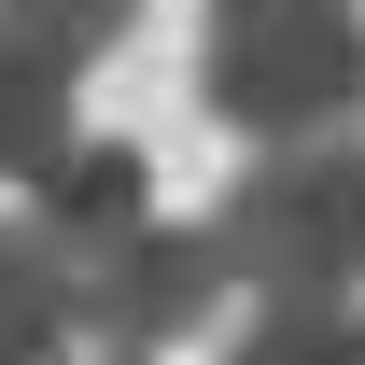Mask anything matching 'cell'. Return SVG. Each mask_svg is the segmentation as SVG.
Segmentation results:
<instances>
[{
	"label": "cell",
	"mask_w": 365,
	"mask_h": 365,
	"mask_svg": "<svg viewBox=\"0 0 365 365\" xmlns=\"http://www.w3.org/2000/svg\"><path fill=\"white\" fill-rule=\"evenodd\" d=\"M197 113L225 140H337L365 113V0H211L197 14Z\"/></svg>",
	"instance_id": "1"
},
{
	"label": "cell",
	"mask_w": 365,
	"mask_h": 365,
	"mask_svg": "<svg viewBox=\"0 0 365 365\" xmlns=\"http://www.w3.org/2000/svg\"><path fill=\"white\" fill-rule=\"evenodd\" d=\"M225 365H365V295H267L225 337Z\"/></svg>",
	"instance_id": "7"
},
{
	"label": "cell",
	"mask_w": 365,
	"mask_h": 365,
	"mask_svg": "<svg viewBox=\"0 0 365 365\" xmlns=\"http://www.w3.org/2000/svg\"><path fill=\"white\" fill-rule=\"evenodd\" d=\"M211 253L253 295H365V140H267L211 197Z\"/></svg>",
	"instance_id": "2"
},
{
	"label": "cell",
	"mask_w": 365,
	"mask_h": 365,
	"mask_svg": "<svg viewBox=\"0 0 365 365\" xmlns=\"http://www.w3.org/2000/svg\"><path fill=\"white\" fill-rule=\"evenodd\" d=\"M140 211H155V169H140V140H85V127H71V140H56V169L29 182V225H43L71 267H85V253H113Z\"/></svg>",
	"instance_id": "5"
},
{
	"label": "cell",
	"mask_w": 365,
	"mask_h": 365,
	"mask_svg": "<svg viewBox=\"0 0 365 365\" xmlns=\"http://www.w3.org/2000/svg\"><path fill=\"white\" fill-rule=\"evenodd\" d=\"M98 365H140V351H98Z\"/></svg>",
	"instance_id": "8"
},
{
	"label": "cell",
	"mask_w": 365,
	"mask_h": 365,
	"mask_svg": "<svg viewBox=\"0 0 365 365\" xmlns=\"http://www.w3.org/2000/svg\"><path fill=\"white\" fill-rule=\"evenodd\" d=\"M85 351V267L29 211H0V365H71Z\"/></svg>",
	"instance_id": "6"
},
{
	"label": "cell",
	"mask_w": 365,
	"mask_h": 365,
	"mask_svg": "<svg viewBox=\"0 0 365 365\" xmlns=\"http://www.w3.org/2000/svg\"><path fill=\"white\" fill-rule=\"evenodd\" d=\"M225 295L239 281H225V253H211V225H169V211H140L113 253H85V337L98 351H169V337H197Z\"/></svg>",
	"instance_id": "3"
},
{
	"label": "cell",
	"mask_w": 365,
	"mask_h": 365,
	"mask_svg": "<svg viewBox=\"0 0 365 365\" xmlns=\"http://www.w3.org/2000/svg\"><path fill=\"white\" fill-rule=\"evenodd\" d=\"M71 127H85V56L56 43L43 14L0 0V182H43Z\"/></svg>",
	"instance_id": "4"
}]
</instances>
